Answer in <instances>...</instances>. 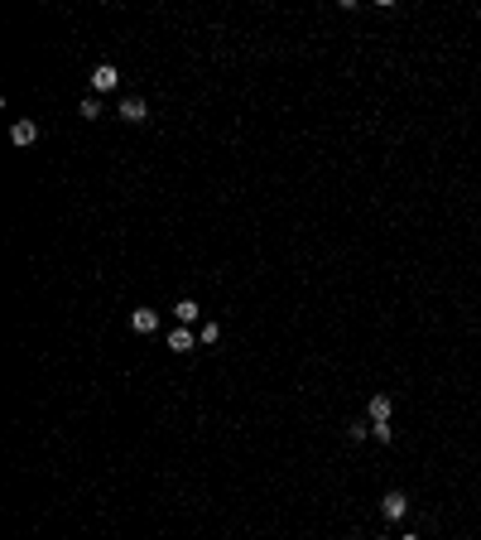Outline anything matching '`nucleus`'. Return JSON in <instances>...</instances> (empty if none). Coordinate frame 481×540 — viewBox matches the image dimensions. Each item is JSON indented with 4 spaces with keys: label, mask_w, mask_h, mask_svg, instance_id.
<instances>
[{
    "label": "nucleus",
    "mask_w": 481,
    "mask_h": 540,
    "mask_svg": "<svg viewBox=\"0 0 481 540\" xmlns=\"http://www.w3.org/2000/svg\"><path fill=\"white\" fill-rule=\"evenodd\" d=\"M120 87V73L111 68V63H96L92 68V92H116Z\"/></svg>",
    "instance_id": "nucleus-1"
},
{
    "label": "nucleus",
    "mask_w": 481,
    "mask_h": 540,
    "mask_svg": "<svg viewBox=\"0 0 481 540\" xmlns=\"http://www.w3.org/2000/svg\"><path fill=\"white\" fill-rule=\"evenodd\" d=\"M120 121H130V125H145V121H149V107H145V97H120Z\"/></svg>",
    "instance_id": "nucleus-2"
},
{
    "label": "nucleus",
    "mask_w": 481,
    "mask_h": 540,
    "mask_svg": "<svg viewBox=\"0 0 481 540\" xmlns=\"http://www.w3.org/2000/svg\"><path fill=\"white\" fill-rule=\"evenodd\" d=\"M381 512L390 516V521H399V516L409 512V497H404V492H385V497H381Z\"/></svg>",
    "instance_id": "nucleus-3"
},
{
    "label": "nucleus",
    "mask_w": 481,
    "mask_h": 540,
    "mask_svg": "<svg viewBox=\"0 0 481 540\" xmlns=\"http://www.w3.org/2000/svg\"><path fill=\"white\" fill-rule=\"evenodd\" d=\"M390 396H371V406H366V415H371V425H390Z\"/></svg>",
    "instance_id": "nucleus-4"
},
{
    "label": "nucleus",
    "mask_w": 481,
    "mask_h": 540,
    "mask_svg": "<svg viewBox=\"0 0 481 540\" xmlns=\"http://www.w3.org/2000/svg\"><path fill=\"white\" fill-rule=\"evenodd\" d=\"M10 140H15V145H34V140H39V125H34V121H15V125H10Z\"/></svg>",
    "instance_id": "nucleus-5"
},
{
    "label": "nucleus",
    "mask_w": 481,
    "mask_h": 540,
    "mask_svg": "<svg viewBox=\"0 0 481 540\" xmlns=\"http://www.w3.org/2000/svg\"><path fill=\"white\" fill-rule=\"evenodd\" d=\"M130 328H135V333H154V328H159V314H154V309H135V314H130Z\"/></svg>",
    "instance_id": "nucleus-6"
},
{
    "label": "nucleus",
    "mask_w": 481,
    "mask_h": 540,
    "mask_svg": "<svg viewBox=\"0 0 481 540\" xmlns=\"http://www.w3.org/2000/svg\"><path fill=\"white\" fill-rule=\"evenodd\" d=\"M169 347H174V352H192V347H197V338H192L188 328L179 324V328H174V333H169Z\"/></svg>",
    "instance_id": "nucleus-7"
},
{
    "label": "nucleus",
    "mask_w": 481,
    "mask_h": 540,
    "mask_svg": "<svg viewBox=\"0 0 481 540\" xmlns=\"http://www.w3.org/2000/svg\"><path fill=\"white\" fill-rule=\"evenodd\" d=\"M174 314H179V324L188 328V324H197V314H202V309H197L192 299H179V304H174Z\"/></svg>",
    "instance_id": "nucleus-8"
},
{
    "label": "nucleus",
    "mask_w": 481,
    "mask_h": 540,
    "mask_svg": "<svg viewBox=\"0 0 481 540\" xmlns=\"http://www.w3.org/2000/svg\"><path fill=\"white\" fill-rule=\"evenodd\" d=\"M221 338V324H202L197 328V342H217Z\"/></svg>",
    "instance_id": "nucleus-9"
},
{
    "label": "nucleus",
    "mask_w": 481,
    "mask_h": 540,
    "mask_svg": "<svg viewBox=\"0 0 481 540\" xmlns=\"http://www.w3.org/2000/svg\"><path fill=\"white\" fill-rule=\"evenodd\" d=\"M82 116H87V121H96V116H101V102H96V97H87V102H82Z\"/></svg>",
    "instance_id": "nucleus-10"
},
{
    "label": "nucleus",
    "mask_w": 481,
    "mask_h": 540,
    "mask_svg": "<svg viewBox=\"0 0 481 540\" xmlns=\"http://www.w3.org/2000/svg\"><path fill=\"white\" fill-rule=\"evenodd\" d=\"M399 540H419V536H399Z\"/></svg>",
    "instance_id": "nucleus-11"
}]
</instances>
